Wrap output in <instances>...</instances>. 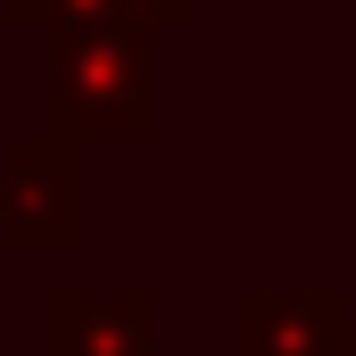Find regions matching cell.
Masks as SVG:
<instances>
[{"label": "cell", "mask_w": 356, "mask_h": 356, "mask_svg": "<svg viewBox=\"0 0 356 356\" xmlns=\"http://www.w3.org/2000/svg\"><path fill=\"white\" fill-rule=\"evenodd\" d=\"M42 124L75 141H158V33L124 17H83L42 33Z\"/></svg>", "instance_id": "obj_1"}, {"label": "cell", "mask_w": 356, "mask_h": 356, "mask_svg": "<svg viewBox=\"0 0 356 356\" xmlns=\"http://www.w3.org/2000/svg\"><path fill=\"white\" fill-rule=\"evenodd\" d=\"M0 241L17 257H67L83 241V141L58 124L0 141Z\"/></svg>", "instance_id": "obj_2"}, {"label": "cell", "mask_w": 356, "mask_h": 356, "mask_svg": "<svg viewBox=\"0 0 356 356\" xmlns=\"http://www.w3.org/2000/svg\"><path fill=\"white\" fill-rule=\"evenodd\" d=\"M348 290H241L232 298V356H348Z\"/></svg>", "instance_id": "obj_3"}, {"label": "cell", "mask_w": 356, "mask_h": 356, "mask_svg": "<svg viewBox=\"0 0 356 356\" xmlns=\"http://www.w3.org/2000/svg\"><path fill=\"white\" fill-rule=\"evenodd\" d=\"M158 290H42V356H158Z\"/></svg>", "instance_id": "obj_4"}, {"label": "cell", "mask_w": 356, "mask_h": 356, "mask_svg": "<svg viewBox=\"0 0 356 356\" xmlns=\"http://www.w3.org/2000/svg\"><path fill=\"white\" fill-rule=\"evenodd\" d=\"M25 8H33V0H0V17H8V25H17V17H25Z\"/></svg>", "instance_id": "obj_5"}, {"label": "cell", "mask_w": 356, "mask_h": 356, "mask_svg": "<svg viewBox=\"0 0 356 356\" xmlns=\"http://www.w3.org/2000/svg\"><path fill=\"white\" fill-rule=\"evenodd\" d=\"M348 356H356V340H348Z\"/></svg>", "instance_id": "obj_6"}]
</instances>
